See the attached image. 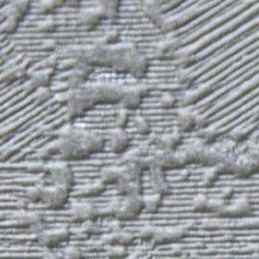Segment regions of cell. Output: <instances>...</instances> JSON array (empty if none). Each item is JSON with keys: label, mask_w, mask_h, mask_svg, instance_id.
Wrapping results in <instances>:
<instances>
[{"label": "cell", "mask_w": 259, "mask_h": 259, "mask_svg": "<svg viewBox=\"0 0 259 259\" xmlns=\"http://www.w3.org/2000/svg\"><path fill=\"white\" fill-rule=\"evenodd\" d=\"M44 181L48 186H60L72 189L75 183L74 172L67 162L49 165L45 169Z\"/></svg>", "instance_id": "obj_1"}, {"label": "cell", "mask_w": 259, "mask_h": 259, "mask_svg": "<svg viewBox=\"0 0 259 259\" xmlns=\"http://www.w3.org/2000/svg\"><path fill=\"white\" fill-rule=\"evenodd\" d=\"M92 98L98 104H120L124 89L115 84L88 85Z\"/></svg>", "instance_id": "obj_2"}, {"label": "cell", "mask_w": 259, "mask_h": 259, "mask_svg": "<svg viewBox=\"0 0 259 259\" xmlns=\"http://www.w3.org/2000/svg\"><path fill=\"white\" fill-rule=\"evenodd\" d=\"M71 189L60 186H48L44 188L41 203L49 209H61L68 203Z\"/></svg>", "instance_id": "obj_3"}, {"label": "cell", "mask_w": 259, "mask_h": 259, "mask_svg": "<svg viewBox=\"0 0 259 259\" xmlns=\"http://www.w3.org/2000/svg\"><path fill=\"white\" fill-rule=\"evenodd\" d=\"M72 231L68 226H59L51 230H42L37 235V243L47 249H55L71 239Z\"/></svg>", "instance_id": "obj_4"}, {"label": "cell", "mask_w": 259, "mask_h": 259, "mask_svg": "<svg viewBox=\"0 0 259 259\" xmlns=\"http://www.w3.org/2000/svg\"><path fill=\"white\" fill-rule=\"evenodd\" d=\"M142 211H144L143 195H130L120 202L115 219L118 221H130L137 218Z\"/></svg>", "instance_id": "obj_5"}, {"label": "cell", "mask_w": 259, "mask_h": 259, "mask_svg": "<svg viewBox=\"0 0 259 259\" xmlns=\"http://www.w3.org/2000/svg\"><path fill=\"white\" fill-rule=\"evenodd\" d=\"M106 139L98 133L83 132L79 134V144L84 158H89L93 154L102 152L106 147Z\"/></svg>", "instance_id": "obj_6"}, {"label": "cell", "mask_w": 259, "mask_h": 259, "mask_svg": "<svg viewBox=\"0 0 259 259\" xmlns=\"http://www.w3.org/2000/svg\"><path fill=\"white\" fill-rule=\"evenodd\" d=\"M147 93H148V90L144 85L134 86V88H130V89H124L120 105L123 109H125L127 111L136 110L141 106Z\"/></svg>", "instance_id": "obj_7"}, {"label": "cell", "mask_w": 259, "mask_h": 259, "mask_svg": "<svg viewBox=\"0 0 259 259\" xmlns=\"http://www.w3.org/2000/svg\"><path fill=\"white\" fill-rule=\"evenodd\" d=\"M188 229L185 226H174V227H156L153 242L155 244H170L176 243L187 235Z\"/></svg>", "instance_id": "obj_8"}, {"label": "cell", "mask_w": 259, "mask_h": 259, "mask_svg": "<svg viewBox=\"0 0 259 259\" xmlns=\"http://www.w3.org/2000/svg\"><path fill=\"white\" fill-rule=\"evenodd\" d=\"M70 214L73 221L84 224L88 222H95L99 218V209L92 203L81 202L72 206Z\"/></svg>", "instance_id": "obj_9"}, {"label": "cell", "mask_w": 259, "mask_h": 259, "mask_svg": "<svg viewBox=\"0 0 259 259\" xmlns=\"http://www.w3.org/2000/svg\"><path fill=\"white\" fill-rule=\"evenodd\" d=\"M130 141H131V138H130L125 130L114 128L106 141V147L113 154L123 155L130 145Z\"/></svg>", "instance_id": "obj_10"}, {"label": "cell", "mask_w": 259, "mask_h": 259, "mask_svg": "<svg viewBox=\"0 0 259 259\" xmlns=\"http://www.w3.org/2000/svg\"><path fill=\"white\" fill-rule=\"evenodd\" d=\"M148 171H149L150 187H152L154 193L160 194V195H162L163 197L165 195H168L171 191V187L165 176L166 170L154 164Z\"/></svg>", "instance_id": "obj_11"}, {"label": "cell", "mask_w": 259, "mask_h": 259, "mask_svg": "<svg viewBox=\"0 0 259 259\" xmlns=\"http://www.w3.org/2000/svg\"><path fill=\"white\" fill-rule=\"evenodd\" d=\"M252 212V204L247 199L235 200L233 203L224 204L220 214L225 217H246Z\"/></svg>", "instance_id": "obj_12"}, {"label": "cell", "mask_w": 259, "mask_h": 259, "mask_svg": "<svg viewBox=\"0 0 259 259\" xmlns=\"http://www.w3.org/2000/svg\"><path fill=\"white\" fill-rule=\"evenodd\" d=\"M42 217L38 212L21 211L14 215V222L20 227L35 228L41 224Z\"/></svg>", "instance_id": "obj_13"}, {"label": "cell", "mask_w": 259, "mask_h": 259, "mask_svg": "<svg viewBox=\"0 0 259 259\" xmlns=\"http://www.w3.org/2000/svg\"><path fill=\"white\" fill-rule=\"evenodd\" d=\"M79 20L82 25L89 28H95L104 20V17L101 10L96 7L81 11L79 14Z\"/></svg>", "instance_id": "obj_14"}, {"label": "cell", "mask_w": 259, "mask_h": 259, "mask_svg": "<svg viewBox=\"0 0 259 259\" xmlns=\"http://www.w3.org/2000/svg\"><path fill=\"white\" fill-rule=\"evenodd\" d=\"M141 9L144 16L158 26L162 27L165 19L163 18L161 7L155 2H143L141 3Z\"/></svg>", "instance_id": "obj_15"}, {"label": "cell", "mask_w": 259, "mask_h": 259, "mask_svg": "<svg viewBox=\"0 0 259 259\" xmlns=\"http://www.w3.org/2000/svg\"><path fill=\"white\" fill-rule=\"evenodd\" d=\"M123 176V167L109 166L101 170V182L104 185H116Z\"/></svg>", "instance_id": "obj_16"}, {"label": "cell", "mask_w": 259, "mask_h": 259, "mask_svg": "<svg viewBox=\"0 0 259 259\" xmlns=\"http://www.w3.org/2000/svg\"><path fill=\"white\" fill-rule=\"evenodd\" d=\"M182 141V137L179 133H172L168 135H162L155 139V144L161 150H175Z\"/></svg>", "instance_id": "obj_17"}, {"label": "cell", "mask_w": 259, "mask_h": 259, "mask_svg": "<svg viewBox=\"0 0 259 259\" xmlns=\"http://www.w3.org/2000/svg\"><path fill=\"white\" fill-rule=\"evenodd\" d=\"M149 68L148 59L139 53L133 60L131 67H130L128 74L133 75L136 78H143L146 76Z\"/></svg>", "instance_id": "obj_18"}, {"label": "cell", "mask_w": 259, "mask_h": 259, "mask_svg": "<svg viewBox=\"0 0 259 259\" xmlns=\"http://www.w3.org/2000/svg\"><path fill=\"white\" fill-rule=\"evenodd\" d=\"M90 74H91V71H88V70H83L79 68H76L75 70H73L70 73L68 77V82H67L70 91H75L82 88L85 81L88 80Z\"/></svg>", "instance_id": "obj_19"}, {"label": "cell", "mask_w": 259, "mask_h": 259, "mask_svg": "<svg viewBox=\"0 0 259 259\" xmlns=\"http://www.w3.org/2000/svg\"><path fill=\"white\" fill-rule=\"evenodd\" d=\"M105 191H106V185H104L102 182H96L93 184L83 186L81 189H79L77 196L80 198H92V197H97L102 195Z\"/></svg>", "instance_id": "obj_20"}, {"label": "cell", "mask_w": 259, "mask_h": 259, "mask_svg": "<svg viewBox=\"0 0 259 259\" xmlns=\"http://www.w3.org/2000/svg\"><path fill=\"white\" fill-rule=\"evenodd\" d=\"M54 70L42 69L30 77V84L33 88H47L53 77Z\"/></svg>", "instance_id": "obj_21"}, {"label": "cell", "mask_w": 259, "mask_h": 259, "mask_svg": "<svg viewBox=\"0 0 259 259\" xmlns=\"http://www.w3.org/2000/svg\"><path fill=\"white\" fill-rule=\"evenodd\" d=\"M105 19H116L119 14V2H100L97 6Z\"/></svg>", "instance_id": "obj_22"}, {"label": "cell", "mask_w": 259, "mask_h": 259, "mask_svg": "<svg viewBox=\"0 0 259 259\" xmlns=\"http://www.w3.org/2000/svg\"><path fill=\"white\" fill-rule=\"evenodd\" d=\"M177 122L179 127L183 131H190V130H193L197 125L198 120L192 113L182 111L177 116Z\"/></svg>", "instance_id": "obj_23"}, {"label": "cell", "mask_w": 259, "mask_h": 259, "mask_svg": "<svg viewBox=\"0 0 259 259\" xmlns=\"http://www.w3.org/2000/svg\"><path fill=\"white\" fill-rule=\"evenodd\" d=\"M163 201V196L160 194L154 193L150 195L143 196V204H144V211L148 213L157 212L160 208Z\"/></svg>", "instance_id": "obj_24"}, {"label": "cell", "mask_w": 259, "mask_h": 259, "mask_svg": "<svg viewBox=\"0 0 259 259\" xmlns=\"http://www.w3.org/2000/svg\"><path fill=\"white\" fill-rule=\"evenodd\" d=\"M22 18H20L16 15H9L8 19L6 20V22L2 25L0 29H2V32L4 33H8V34H12L14 33L19 25L20 20Z\"/></svg>", "instance_id": "obj_25"}, {"label": "cell", "mask_w": 259, "mask_h": 259, "mask_svg": "<svg viewBox=\"0 0 259 259\" xmlns=\"http://www.w3.org/2000/svg\"><path fill=\"white\" fill-rule=\"evenodd\" d=\"M44 188L45 187H40V186H33L29 187L25 191V196L26 198L31 201V202H41L42 199V194H44Z\"/></svg>", "instance_id": "obj_26"}, {"label": "cell", "mask_w": 259, "mask_h": 259, "mask_svg": "<svg viewBox=\"0 0 259 259\" xmlns=\"http://www.w3.org/2000/svg\"><path fill=\"white\" fill-rule=\"evenodd\" d=\"M133 125H134L135 131L140 135H147L150 133V130H152L150 128V123L143 116L135 117L133 121Z\"/></svg>", "instance_id": "obj_27"}, {"label": "cell", "mask_w": 259, "mask_h": 259, "mask_svg": "<svg viewBox=\"0 0 259 259\" xmlns=\"http://www.w3.org/2000/svg\"><path fill=\"white\" fill-rule=\"evenodd\" d=\"M120 37V32L118 30H109L107 31L101 38V42L105 46H114L117 45V42Z\"/></svg>", "instance_id": "obj_28"}, {"label": "cell", "mask_w": 259, "mask_h": 259, "mask_svg": "<svg viewBox=\"0 0 259 259\" xmlns=\"http://www.w3.org/2000/svg\"><path fill=\"white\" fill-rule=\"evenodd\" d=\"M30 3L29 2H15L11 5V10L17 16L23 18L30 10Z\"/></svg>", "instance_id": "obj_29"}, {"label": "cell", "mask_w": 259, "mask_h": 259, "mask_svg": "<svg viewBox=\"0 0 259 259\" xmlns=\"http://www.w3.org/2000/svg\"><path fill=\"white\" fill-rule=\"evenodd\" d=\"M127 122H128V111L123 109V108H121V109L119 111H117V113L115 114L114 125L116 128L124 130Z\"/></svg>", "instance_id": "obj_30"}, {"label": "cell", "mask_w": 259, "mask_h": 259, "mask_svg": "<svg viewBox=\"0 0 259 259\" xmlns=\"http://www.w3.org/2000/svg\"><path fill=\"white\" fill-rule=\"evenodd\" d=\"M209 204H210V199H208L206 196L199 195L198 197L195 198L193 202V208L198 211H206L209 210Z\"/></svg>", "instance_id": "obj_31"}, {"label": "cell", "mask_w": 259, "mask_h": 259, "mask_svg": "<svg viewBox=\"0 0 259 259\" xmlns=\"http://www.w3.org/2000/svg\"><path fill=\"white\" fill-rule=\"evenodd\" d=\"M135 240V235L130 232H118L117 234V246L126 248Z\"/></svg>", "instance_id": "obj_32"}, {"label": "cell", "mask_w": 259, "mask_h": 259, "mask_svg": "<svg viewBox=\"0 0 259 259\" xmlns=\"http://www.w3.org/2000/svg\"><path fill=\"white\" fill-rule=\"evenodd\" d=\"M58 4V2H51V0H49V2H42L37 8V13L40 15L50 14L56 10V8L59 6Z\"/></svg>", "instance_id": "obj_33"}, {"label": "cell", "mask_w": 259, "mask_h": 259, "mask_svg": "<svg viewBox=\"0 0 259 259\" xmlns=\"http://www.w3.org/2000/svg\"><path fill=\"white\" fill-rule=\"evenodd\" d=\"M61 259H83V253L79 248L69 247L61 254Z\"/></svg>", "instance_id": "obj_34"}, {"label": "cell", "mask_w": 259, "mask_h": 259, "mask_svg": "<svg viewBox=\"0 0 259 259\" xmlns=\"http://www.w3.org/2000/svg\"><path fill=\"white\" fill-rule=\"evenodd\" d=\"M155 230L156 227L153 226H144L142 228H140V230L138 231V237L142 241L148 242V241H153L154 239V234H155Z\"/></svg>", "instance_id": "obj_35"}, {"label": "cell", "mask_w": 259, "mask_h": 259, "mask_svg": "<svg viewBox=\"0 0 259 259\" xmlns=\"http://www.w3.org/2000/svg\"><path fill=\"white\" fill-rule=\"evenodd\" d=\"M127 256L126 248L121 246H114L108 252V257L110 259H124Z\"/></svg>", "instance_id": "obj_36"}, {"label": "cell", "mask_w": 259, "mask_h": 259, "mask_svg": "<svg viewBox=\"0 0 259 259\" xmlns=\"http://www.w3.org/2000/svg\"><path fill=\"white\" fill-rule=\"evenodd\" d=\"M221 174L220 170L218 169V167L214 168H210L207 172H205L203 176V180H202V184L205 186L211 185L215 180H217L218 176Z\"/></svg>", "instance_id": "obj_37"}, {"label": "cell", "mask_w": 259, "mask_h": 259, "mask_svg": "<svg viewBox=\"0 0 259 259\" xmlns=\"http://www.w3.org/2000/svg\"><path fill=\"white\" fill-rule=\"evenodd\" d=\"M56 28V23L53 20H45L37 25V30L41 32H52Z\"/></svg>", "instance_id": "obj_38"}, {"label": "cell", "mask_w": 259, "mask_h": 259, "mask_svg": "<svg viewBox=\"0 0 259 259\" xmlns=\"http://www.w3.org/2000/svg\"><path fill=\"white\" fill-rule=\"evenodd\" d=\"M176 102H177L176 98H175L174 96L168 95V94L164 95V96L161 98V100H160L161 106H162L163 108H166V109H170V108L174 107L175 104H176Z\"/></svg>", "instance_id": "obj_39"}, {"label": "cell", "mask_w": 259, "mask_h": 259, "mask_svg": "<svg viewBox=\"0 0 259 259\" xmlns=\"http://www.w3.org/2000/svg\"><path fill=\"white\" fill-rule=\"evenodd\" d=\"M55 47H56L55 41L51 40V39L46 40L44 44H42V49H45V50H53Z\"/></svg>", "instance_id": "obj_40"}, {"label": "cell", "mask_w": 259, "mask_h": 259, "mask_svg": "<svg viewBox=\"0 0 259 259\" xmlns=\"http://www.w3.org/2000/svg\"><path fill=\"white\" fill-rule=\"evenodd\" d=\"M45 259H61V255L53 254V255H49V256H47Z\"/></svg>", "instance_id": "obj_41"}]
</instances>
